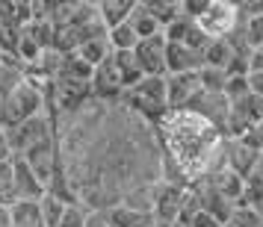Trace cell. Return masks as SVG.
I'll return each mask as SVG.
<instances>
[{
  "mask_svg": "<svg viewBox=\"0 0 263 227\" xmlns=\"http://www.w3.org/2000/svg\"><path fill=\"white\" fill-rule=\"evenodd\" d=\"M86 227H109V224H107V218H104V213H89Z\"/></svg>",
  "mask_w": 263,
  "mask_h": 227,
  "instance_id": "obj_35",
  "label": "cell"
},
{
  "mask_svg": "<svg viewBox=\"0 0 263 227\" xmlns=\"http://www.w3.org/2000/svg\"><path fill=\"white\" fill-rule=\"evenodd\" d=\"M210 183H213V189L225 198V201H231L234 207L239 203V198H242V186H246V180L239 177V174H234V171H228V168H222L219 174H213V177H207Z\"/></svg>",
  "mask_w": 263,
  "mask_h": 227,
  "instance_id": "obj_17",
  "label": "cell"
},
{
  "mask_svg": "<svg viewBox=\"0 0 263 227\" xmlns=\"http://www.w3.org/2000/svg\"><path fill=\"white\" fill-rule=\"evenodd\" d=\"M183 198H186V189H178V186H168V183H157L154 186V213L157 221H168V224H178V215L183 210Z\"/></svg>",
  "mask_w": 263,
  "mask_h": 227,
  "instance_id": "obj_10",
  "label": "cell"
},
{
  "mask_svg": "<svg viewBox=\"0 0 263 227\" xmlns=\"http://www.w3.org/2000/svg\"><path fill=\"white\" fill-rule=\"evenodd\" d=\"M12 183L18 192V201H42L48 195V186L36 177V171L21 156H12Z\"/></svg>",
  "mask_w": 263,
  "mask_h": 227,
  "instance_id": "obj_12",
  "label": "cell"
},
{
  "mask_svg": "<svg viewBox=\"0 0 263 227\" xmlns=\"http://www.w3.org/2000/svg\"><path fill=\"white\" fill-rule=\"evenodd\" d=\"M86 221H89V210L80 207V203H68V210L62 215L60 227H86Z\"/></svg>",
  "mask_w": 263,
  "mask_h": 227,
  "instance_id": "obj_28",
  "label": "cell"
},
{
  "mask_svg": "<svg viewBox=\"0 0 263 227\" xmlns=\"http://www.w3.org/2000/svg\"><path fill=\"white\" fill-rule=\"evenodd\" d=\"M121 104L130 112H136L142 121H148L151 127H160L163 118L168 115L166 77H145L139 86H133L121 95Z\"/></svg>",
  "mask_w": 263,
  "mask_h": 227,
  "instance_id": "obj_2",
  "label": "cell"
},
{
  "mask_svg": "<svg viewBox=\"0 0 263 227\" xmlns=\"http://www.w3.org/2000/svg\"><path fill=\"white\" fill-rule=\"evenodd\" d=\"M109 42L107 36H98V38H89V42H83L80 48L74 50V56H80V59L86 62V65H92V68H98L101 62H107L109 59Z\"/></svg>",
  "mask_w": 263,
  "mask_h": 227,
  "instance_id": "obj_21",
  "label": "cell"
},
{
  "mask_svg": "<svg viewBox=\"0 0 263 227\" xmlns=\"http://www.w3.org/2000/svg\"><path fill=\"white\" fill-rule=\"evenodd\" d=\"M234 59V48L228 45L225 38H213L207 48H204L201 53V68H216V71H225L228 68V62Z\"/></svg>",
  "mask_w": 263,
  "mask_h": 227,
  "instance_id": "obj_19",
  "label": "cell"
},
{
  "mask_svg": "<svg viewBox=\"0 0 263 227\" xmlns=\"http://www.w3.org/2000/svg\"><path fill=\"white\" fill-rule=\"evenodd\" d=\"M160 148L190 180L213 177L225 168V136L195 112H168L157 127Z\"/></svg>",
  "mask_w": 263,
  "mask_h": 227,
  "instance_id": "obj_1",
  "label": "cell"
},
{
  "mask_svg": "<svg viewBox=\"0 0 263 227\" xmlns=\"http://www.w3.org/2000/svg\"><path fill=\"white\" fill-rule=\"evenodd\" d=\"M201 53H195L186 45H175V42H166V77L168 74H192L201 71Z\"/></svg>",
  "mask_w": 263,
  "mask_h": 227,
  "instance_id": "obj_13",
  "label": "cell"
},
{
  "mask_svg": "<svg viewBox=\"0 0 263 227\" xmlns=\"http://www.w3.org/2000/svg\"><path fill=\"white\" fill-rule=\"evenodd\" d=\"M0 59H3V53H0Z\"/></svg>",
  "mask_w": 263,
  "mask_h": 227,
  "instance_id": "obj_38",
  "label": "cell"
},
{
  "mask_svg": "<svg viewBox=\"0 0 263 227\" xmlns=\"http://www.w3.org/2000/svg\"><path fill=\"white\" fill-rule=\"evenodd\" d=\"M249 92L263 100V74H249Z\"/></svg>",
  "mask_w": 263,
  "mask_h": 227,
  "instance_id": "obj_33",
  "label": "cell"
},
{
  "mask_svg": "<svg viewBox=\"0 0 263 227\" xmlns=\"http://www.w3.org/2000/svg\"><path fill=\"white\" fill-rule=\"evenodd\" d=\"M133 6H136V0H101L98 3V18L107 30H112L119 24H127Z\"/></svg>",
  "mask_w": 263,
  "mask_h": 227,
  "instance_id": "obj_15",
  "label": "cell"
},
{
  "mask_svg": "<svg viewBox=\"0 0 263 227\" xmlns=\"http://www.w3.org/2000/svg\"><path fill=\"white\" fill-rule=\"evenodd\" d=\"M133 56H136L145 77H166V38H163V33L142 38L133 50Z\"/></svg>",
  "mask_w": 263,
  "mask_h": 227,
  "instance_id": "obj_8",
  "label": "cell"
},
{
  "mask_svg": "<svg viewBox=\"0 0 263 227\" xmlns=\"http://www.w3.org/2000/svg\"><path fill=\"white\" fill-rule=\"evenodd\" d=\"M18 203V192H15V183H12V171L6 177H0V207H12Z\"/></svg>",
  "mask_w": 263,
  "mask_h": 227,
  "instance_id": "obj_30",
  "label": "cell"
},
{
  "mask_svg": "<svg viewBox=\"0 0 263 227\" xmlns=\"http://www.w3.org/2000/svg\"><path fill=\"white\" fill-rule=\"evenodd\" d=\"M180 227H225V224H219L213 215H207L204 210H198V213L190 215V218H186V221H183Z\"/></svg>",
  "mask_w": 263,
  "mask_h": 227,
  "instance_id": "obj_31",
  "label": "cell"
},
{
  "mask_svg": "<svg viewBox=\"0 0 263 227\" xmlns=\"http://www.w3.org/2000/svg\"><path fill=\"white\" fill-rule=\"evenodd\" d=\"M53 130H57V124H53V118H50L48 112H39V115H33V118H27L24 124L6 130L12 156H24L27 151H33V148H39V145L50 142V139L57 136Z\"/></svg>",
  "mask_w": 263,
  "mask_h": 227,
  "instance_id": "obj_4",
  "label": "cell"
},
{
  "mask_svg": "<svg viewBox=\"0 0 263 227\" xmlns=\"http://www.w3.org/2000/svg\"><path fill=\"white\" fill-rule=\"evenodd\" d=\"M3 159H12V151H9V139H6V130L0 127V162Z\"/></svg>",
  "mask_w": 263,
  "mask_h": 227,
  "instance_id": "obj_34",
  "label": "cell"
},
{
  "mask_svg": "<svg viewBox=\"0 0 263 227\" xmlns=\"http://www.w3.org/2000/svg\"><path fill=\"white\" fill-rule=\"evenodd\" d=\"M39 112H45V92L33 77H24L9 95L0 100V127L12 130L27 118H33Z\"/></svg>",
  "mask_w": 263,
  "mask_h": 227,
  "instance_id": "obj_3",
  "label": "cell"
},
{
  "mask_svg": "<svg viewBox=\"0 0 263 227\" xmlns=\"http://www.w3.org/2000/svg\"><path fill=\"white\" fill-rule=\"evenodd\" d=\"M104 218H107L109 227H151L157 221L151 213H139V210H130L124 203H116L104 210Z\"/></svg>",
  "mask_w": 263,
  "mask_h": 227,
  "instance_id": "obj_14",
  "label": "cell"
},
{
  "mask_svg": "<svg viewBox=\"0 0 263 227\" xmlns=\"http://www.w3.org/2000/svg\"><path fill=\"white\" fill-rule=\"evenodd\" d=\"M201 92L198 83V71L192 74H168L166 77V100H168V112H180L195 100V95Z\"/></svg>",
  "mask_w": 263,
  "mask_h": 227,
  "instance_id": "obj_7",
  "label": "cell"
},
{
  "mask_svg": "<svg viewBox=\"0 0 263 227\" xmlns=\"http://www.w3.org/2000/svg\"><path fill=\"white\" fill-rule=\"evenodd\" d=\"M257 159H260V151L249 145L246 139H225V168L239 174L242 180L251 177V171L257 168Z\"/></svg>",
  "mask_w": 263,
  "mask_h": 227,
  "instance_id": "obj_9",
  "label": "cell"
},
{
  "mask_svg": "<svg viewBox=\"0 0 263 227\" xmlns=\"http://www.w3.org/2000/svg\"><path fill=\"white\" fill-rule=\"evenodd\" d=\"M260 127H263V121H260Z\"/></svg>",
  "mask_w": 263,
  "mask_h": 227,
  "instance_id": "obj_39",
  "label": "cell"
},
{
  "mask_svg": "<svg viewBox=\"0 0 263 227\" xmlns=\"http://www.w3.org/2000/svg\"><path fill=\"white\" fill-rule=\"evenodd\" d=\"M9 213H12V227H45L39 201H18L9 207Z\"/></svg>",
  "mask_w": 263,
  "mask_h": 227,
  "instance_id": "obj_20",
  "label": "cell"
},
{
  "mask_svg": "<svg viewBox=\"0 0 263 227\" xmlns=\"http://www.w3.org/2000/svg\"><path fill=\"white\" fill-rule=\"evenodd\" d=\"M242 30H246V42H249V48H263V15L246 18V21H242Z\"/></svg>",
  "mask_w": 263,
  "mask_h": 227,
  "instance_id": "obj_27",
  "label": "cell"
},
{
  "mask_svg": "<svg viewBox=\"0 0 263 227\" xmlns=\"http://www.w3.org/2000/svg\"><path fill=\"white\" fill-rule=\"evenodd\" d=\"M145 12L154 15V21L160 27H168L180 15V0H142Z\"/></svg>",
  "mask_w": 263,
  "mask_h": 227,
  "instance_id": "obj_22",
  "label": "cell"
},
{
  "mask_svg": "<svg viewBox=\"0 0 263 227\" xmlns=\"http://www.w3.org/2000/svg\"><path fill=\"white\" fill-rule=\"evenodd\" d=\"M27 166L36 171V177L45 183V186H50V180H53V174H57V166H60V151H57V136L50 139V142L39 145V148H33V151H27L24 156Z\"/></svg>",
  "mask_w": 263,
  "mask_h": 227,
  "instance_id": "obj_11",
  "label": "cell"
},
{
  "mask_svg": "<svg viewBox=\"0 0 263 227\" xmlns=\"http://www.w3.org/2000/svg\"><path fill=\"white\" fill-rule=\"evenodd\" d=\"M249 74H263V48H251V53H249Z\"/></svg>",
  "mask_w": 263,
  "mask_h": 227,
  "instance_id": "obj_32",
  "label": "cell"
},
{
  "mask_svg": "<svg viewBox=\"0 0 263 227\" xmlns=\"http://www.w3.org/2000/svg\"><path fill=\"white\" fill-rule=\"evenodd\" d=\"M107 42L112 53H127V50H136V45H139V38L130 30V24H119L112 30H107Z\"/></svg>",
  "mask_w": 263,
  "mask_h": 227,
  "instance_id": "obj_23",
  "label": "cell"
},
{
  "mask_svg": "<svg viewBox=\"0 0 263 227\" xmlns=\"http://www.w3.org/2000/svg\"><path fill=\"white\" fill-rule=\"evenodd\" d=\"M263 121V100L254 95H246L231 104L225 124V139H246L251 130H257Z\"/></svg>",
  "mask_w": 263,
  "mask_h": 227,
  "instance_id": "obj_6",
  "label": "cell"
},
{
  "mask_svg": "<svg viewBox=\"0 0 263 227\" xmlns=\"http://www.w3.org/2000/svg\"><path fill=\"white\" fill-rule=\"evenodd\" d=\"M109 59H112L116 71H119L121 92H127V89H133V86H139L145 80V74L139 68V62H136V56H133V50H127V53H112Z\"/></svg>",
  "mask_w": 263,
  "mask_h": 227,
  "instance_id": "obj_16",
  "label": "cell"
},
{
  "mask_svg": "<svg viewBox=\"0 0 263 227\" xmlns=\"http://www.w3.org/2000/svg\"><path fill=\"white\" fill-rule=\"evenodd\" d=\"M0 227H12V213H9V207H0Z\"/></svg>",
  "mask_w": 263,
  "mask_h": 227,
  "instance_id": "obj_36",
  "label": "cell"
},
{
  "mask_svg": "<svg viewBox=\"0 0 263 227\" xmlns=\"http://www.w3.org/2000/svg\"><path fill=\"white\" fill-rule=\"evenodd\" d=\"M260 227H263V221H260Z\"/></svg>",
  "mask_w": 263,
  "mask_h": 227,
  "instance_id": "obj_40",
  "label": "cell"
},
{
  "mask_svg": "<svg viewBox=\"0 0 263 227\" xmlns=\"http://www.w3.org/2000/svg\"><path fill=\"white\" fill-rule=\"evenodd\" d=\"M222 95L234 104V100H239V97H246L251 95L249 92V77H228V83H225V92Z\"/></svg>",
  "mask_w": 263,
  "mask_h": 227,
  "instance_id": "obj_29",
  "label": "cell"
},
{
  "mask_svg": "<svg viewBox=\"0 0 263 227\" xmlns=\"http://www.w3.org/2000/svg\"><path fill=\"white\" fill-rule=\"evenodd\" d=\"M127 24H130V30L136 33V38H139V42H142V38H151V36H160V33H163V27L154 21V15L145 12L142 0H136V6H133L130 18H127Z\"/></svg>",
  "mask_w": 263,
  "mask_h": 227,
  "instance_id": "obj_18",
  "label": "cell"
},
{
  "mask_svg": "<svg viewBox=\"0 0 263 227\" xmlns=\"http://www.w3.org/2000/svg\"><path fill=\"white\" fill-rule=\"evenodd\" d=\"M198 83H201V92L222 95V92H225L228 77H225V71H216V68H201V71H198Z\"/></svg>",
  "mask_w": 263,
  "mask_h": 227,
  "instance_id": "obj_26",
  "label": "cell"
},
{
  "mask_svg": "<svg viewBox=\"0 0 263 227\" xmlns=\"http://www.w3.org/2000/svg\"><path fill=\"white\" fill-rule=\"evenodd\" d=\"M239 21L242 18L237 12V3H231V0H210L207 9L195 18V27L207 38H225L237 30Z\"/></svg>",
  "mask_w": 263,
  "mask_h": 227,
  "instance_id": "obj_5",
  "label": "cell"
},
{
  "mask_svg": "<svg viewBox=\"0 0 263 227\" xmlns=\"http://www.w3.org/2000/svg\"><path fill=\"white\" fill-rule=\"evenodd\" d=\"M151 227H178V224H168V221H154Z\"/></svg>",
  "mask_w": 263,
  "mask_h": 227,
  "instance_id": "obj_37",
  "label": "cell"
},
{
  "mask_svg": "<svg viewBox=\"0 0 263 227\" xmlns=\"http://www.w3.org/2000/svg\"><path fill=\"white\" fill-rule=\"evenodd\" d=\"M39 207H42V218H45V227H60L62 215H65V210H68V203L62 201V198H57V195H45L42 201H39Z\"/></svg>",
  "mask_w": 263,
  "mask_h": 227,
  "instance_id": "obj_24",
  "label": "cell"
},
{
  "mask_svg": "<svg viewBox=\"0 0 263 227\" xmlns=\"http://www.w3.org/2000/svg\"><path fill=\"white\" fill-rule=\"evenodd\" d=\"M260 221H263V213L251 210V207H234L225 227H260Z\"/></svg>",
  "mask_w": 263,
  "mask_h": 227,
  "instance_id": "obj_25",
  "label": "cell"
}]
</instances>
